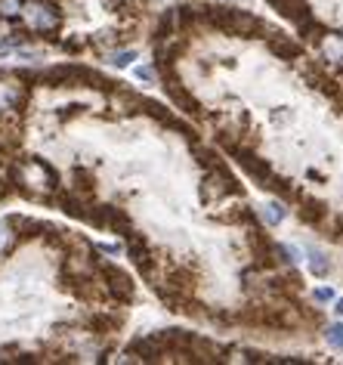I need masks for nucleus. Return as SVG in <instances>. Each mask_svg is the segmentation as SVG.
<instances>
[{
	"label": "nucleus",
	"mask_w": 343,
	"mask_h": 365,
	"mask_svg": "<svg viewBox=\"0 0 343 365\" xmlns=\"http://www.w3.org/2000/svg\"><path fill=\"white\" fill-rule=\"evenodd\" d=\"M167 288L176 291V295L192 297V291H195V273H192V269H185V267L170 269V273H167Z\"/></svg>",
	"instance_id": "obj_10"
},
{
	"label": "nucleus",
	"mask_w": 343,
	"mask_h": 365,
	"mask_svg": "<svg viewBox=\"0 0 343 365\" xmlns=\"http://www.w3.org/2000/svg\"><path fill=\"white\" fill-rule=\"evenodd\" d=\"M319 229H325V232H321V235H328V239H331V241H337V245H343V214H340V217H334V220H331V226H325V223H321Z\"/></svg>",
	"instance_id": "obj_20"
},
{
	"label": "nucleus",
	"mask_w": 343,
	"mask_h": 365,
	"mask_svg": "<svg viewBox=\"0 0 343 365\" xmlns=\"http://www.w3.org/2000/svg\"><path fill=\"white\" fill-rule=\"evenodd\" d=\"M155 75H158V71H155L152 66H139V68H137V77H139V81H155Z\"/></svg>",
	"instance_id": "obj_26"
},
{
	"label": "nucleus",
	"mask_w": 343,
	"mask_h": 365,
	"mask_svg": "<svg viewBox=\"0 0 343 365\" xmlns=\"http://www.w3.org/2000/svg\"><path fill=\"white\" fill-rule=\"evenodd\" d=\"M269 6H275L278 13H282L284 19H288V22H303L306 16H312V10H310V3H306V0H266Z\"/></svg>",
	"instance_id": "obj_9"
},
{
	"label": "nucleus",
	"mask_w": 343,
	"mask_h": 365,
	"mask_svg": "<svg viewBox=\"0 0 343 365\" xmlns=\"http://www.w3.org/2000/svg\"><path fill=\"white\" fill-rule=\"evenodd\" d=\"M306 263H310V273L319 276V278H325L328 273H331V260H328L319 248H306Z\"/></svg>",
	"instance_id": "obj_18"
},
{
	"label": "nucleus",
	"mask_w": 343,
	"mask_h": 365,
	"mask_svg": "<svg viewBox=\"0 0 343 365\" xmlns=\"http://www.w3.org/2000/svg\"><path fill=\"white\" fill-rule=\"evenodd\" d=\"M297 31L303 34V40H306V44H312V47H321V40L328 38L325 22H319L316 16H306L303 22H297Z\"/></svg>",
	"instance_id": "obj_11"
},
{
	"label": "nucleus",
	"mask_w": 343,
	"mask_h": 365,
	"mask_svg": "<svg viewBox=\"0 0 343 365\" xmlns=\"http://www.w3.org/2000/svg\"><path fill=\"white\" fill-rule=\"evenodd\" d=\"M133 59H137V50H114V53H109V62L114 68H127Z\"/></svg>",
	"instance_id": "obj_19"
},
{
	"label": "nucleus",
	"mask_w": 343,
	"mask_h": 365,
	"mask_svg": "<svg viewBox=\"0 0 343 365\" xmlns=\"http://www.w3.org/2000/svg\"><path fill=\"white\" fill-rule=\"evenodd\" d=\"M331 304H334V313H337V316H343V297H334Z\"/></svg>",
	"instance_id": "obj_28"
},
{
	"label": "nucleus",
	"mask_w": 343,
	"mask_h": 365,
	"mask_svg": "<svg viewBox=\"0 0 343 365\" xmlns=\"http://www.w3.org/2000/svg\"><path fill=\"white\" fill-rule=\"evenodd\" d=\"M300 71H303L306 84H310L316 93H321V96H328V99H334V103H343V87L321 66H316V62H303Z\"/></svg>",
	"instance_id": "obj_4"
},
{
	"label": "nucleus",
	"mask_w": 343,
	"mask_h": 365,
	"mask_svg": "<svg viewBox=\"0 0 343 365\" xmlns=\"http://www.w3.org/2000/svg\"><path fill=\"white\" fill-rule=\"evenodd\" d=\"M325 338L334 350H343V322H334V325L325 328Z\"/></svg>",
	"instance_id": "obj_21"
},
{
	"label": "nucleus",
	"mask_w": 343,
	"mask_h": 365,
	"mask_svg": "<svg viewBox=\"0 0 343 365\" xmlns=\"http://www.w3.org/2000/svg\"><path fill=\"white\" fill-rule=\"evenodd\" d=\"M118 325H121V316H109V313H93V316H87L90 334H109Z\"/></svg>",
	"instance_id": "obj_14"
},
{
	"label": "nucleus",
	"mask_w": 343,
	"mask_h": 365,
	"mask_svg": "<svg viewBox=\"0 0 343 365\" xmlns=\"http://www.w3.org/2000/svg\"><path fill=\"white\" fill-rule=\"evenodd\" d=\"M340 68H343V66H340Z\"/></svg>",
	"instance_id": "obj_29"
},
{
	"label": "nucleus",
	"mask_w": 343,
	"mask_h": 365,
	"mask_svg": "<svg viewBox=\"0 0 343 365\" xmlns=\"http://www.w3.org/2000/svg\"><path fill=\"white\" fill-rule=\"evenodd\" d=\"M81 109H84V105H66V112H59V118H62V121H68V118H75V114L81 112Z\"/></svg>",
	"instance_id": "obj_27"
},
{
	"label": "nucleus",
	"mask_w": 343,
	"mask_h": 365,
	"mask_svg": "<svg viewBox=\"0 0 343 365\" xmlns=\"http://www.w3.org/2000/svg\"><path fill=\"white\" fill-rule=\"evenodd\" d=\"M288 217V211H284V204L282 202H273V204H266V223H282V220Z\"/></svg>",
	"instance_id": "obj_22"
},
{
	"label": "nucleus",
	"mask_w": 343,
	"mask_h": 365,
	"mask_svg": "<svg viewBox=\"0 0 343 365\" xmlns=\"http://www.w3.org/2000/svg\"><path fill=\"white\" fill-rule=\"evenodd\" d=\"M22 10V0H0V16L3 19H16Z\"/></svg>",
	"instance_id": "obj_23"
},
{
	"label": "nucleus",
	"mask_w": 343,
	"mask_h": 365,
	"mask_svg": "<svg viewBox=\"0 0 343 365\" xmlns=\"http://www.w3.org/2000/svg\"><path fill=\"white\" fill-rule=\"evenodd\" d=\"M164 90H167V96H170V103L174 105H180V112H185L189 118H201V103H198L195 96H192L189 90H185V84L176 77V81H164Z\"/></svg>",
	"instance_id": "obj_7"
},
{
	"label": "nucleus",
	"mask_w": 343,
	"mask_h": 365,
	"mask_svg": "<svg viewBox=\"0 0 343 365\" xmlns=\"http://www.w3.org/2000/svg\"><path fill=\"white\" fill-rule=\"evenodd\" d=\"M260 186H263V189H269L273 195H278L282 202H294V195H297V192H294V183H291L288 177H278V174H269Z\"/></svg>",
	"instance_id": "obj_12"
},
{
	"label": "nucleus",
	"mask_w": 343,
	"mask_h": 365,
	"mask_svg": "<svg viewBox=\"0 0 343 365\" xmlns=\"http://www.w3.org/2000/svg\"><path fill=\"white\" fill-rule=\"evenodd\" d=\"M13 245H16V232L10 229V223H3V226H0V254L10 251Z\"/></svg>",
	"instance_id": "obj_24"
},
{
	"label": "nucleus",
	"mask_w": 343,
	"mask_h": 365,
	"mask_svg": "<svg viewBox=\"0 0 343 365\" xmlns=\"http://www.w3.org/2000/svg\"><path fill=\"white\" fill-rule=\"evenodd\" d=\"M266 47H269V53H273V56H278V59H288V62L303 59V44H300V40L284 38V34L269 31L266 34Z\"/></svg>",
	"instance_id": "obj_8"
},
{
	"label": "nucleus",
	"mask_w": 343,
	"mask_h": 365,
	"mask_svg": "<svg viewBox=\"0 0 343 365\" xmlns=\"http://www.w3.org/2000/svg\"><path fill=\"white\" fill-rule=\"evenodd\" d=\"M297 198V220L303 226H312L319 229L321 223H325L328 217V204L321 202V198H312V195H294Z\"/></svg>",
	"instance_id": "obj_6"
},
{
	"label": "nucleus",
	"mask_w": 343,
	"mask_h": 365,
	"mask_svg": "<svg viewBox=\"0 0 343 365\" xmlns=\"http://www.w3.org/2000/svg\"><path fill=\"white\" fill-rule=\"evenodd\" d=\"M192 149H195V161H198V167H204V170H217L220 164H226L223 158H220L217 149L201 146V142H198V146H192Z\"/></svg>",
	"instance_id": "obj_17"
},
{
	"label": "nucleus",
	"mask_w": 343,
	"mask_h": 365,
	"mask_svg": "<svg viewBox=\"0 0 343 365\" xmlns=\"http://www.w3.org/2000/svg\"><path fill=\"white\" fill-rule=\"evenodd\" d=\"M137 105H139V112H142V114L155 118V121H158V124H164V127H167V121L174 118V112H170L167 105L155 103V99H142V96H139V103H137Z\"/></svg>",
	"instance_id": "obj_15"
},
{
	"label": "nucleus",
	"mask_w": 343,
	"mask_h": 365,
	"mask_svg": "<svg viewBox=\"0 0 343 365\" xmlns=\"http://www.w3.org/2000/svg\"><path fill=\"white\" fill-rule=\"evenodd\" d=\"M176 34V22H174V10H167L164 16L158 19V25H155V34H152V44H167L170 38Z\"/></svg>",
	"instance_id": "obj_16"
},
{
	"label": "nucleus",
	"mask_w": 343,
	"mask_h": 365,
	"mask_svg": "<svg viewBox=\"0 0 343 365\" xmlns=\"http://www.w3.org/2000/svg\"><path fill=\"white\" fill-rule=\"evenodd\" d=\"M93 263H96V269L102 273V288L105 295L112 300H118V304H133V295H137V288H133L130 276L124 273L121 267H114V263H102L93 257Z\"/></svg>",
	"instance_id": "obj_2"
},
{
	"label": "nucleus",
	"mask_w": 343,
	"mask_h": 365,
	"mask_svg": "<svg viewBox=\"0 0 343 365\" xmlns=\"http://www.w3.org/2000/svg\"><path fill=\"white\" fill-rule=\"evenodd\" d=\"M71 180H75L71 192H77V195H84V198H93V192H96V177H93L87 167H75Z\"/></svg>",
	"instance_id": "obj_13"
},
{
	"label": "nucleus",
	"mask_w": 343,
	"mask_h": 365,
	"mask_svg": "<svg viewBox=\"0 0 343 365\" xmlns=\"http://www.w3.org/2000/svg\"><path fill=\"white\" fill-rule=\"evenodd\" d=\"M25 16L34 31H40V34H47L49 40H56V28L62 22V13L53 0H31V3L25 6Z\"/></svg>",
	"instance_id": "obj_3"
},
{
	"label": "nucleus",
	"mask_w": 343,
	"mask_h": 365,
	"mask_svg": "<svg viewBox=\"0 0 343 365\" xmlns=\"http://www.w3.org/2000/svg\"><path fill=\"white\" fill-rule=\"evenodd\" d=\"M312 297H316V304H331L337 295H334V288H316L312 291Z\"/></svg>",
	"instance_id": "obj_25"
},
{
	"label": "nucleus",
	"mask_w": 343,
	"mask_h": 365,
	"mask_svg": "<svg viewBox=\"0 0 343 365\" xmlns=\"http://www.w3.org/2000/svg\"><path fill=\"white\" fill-rule=\"evenodd\" d=\"M232 158L238 161V167L245 170V174L251 177L254 183H263L269 174H273V164H269L266 158H260V155H257L251 146H238V152H235Z\"/></svg>",
	"instance_id": "obj_5"
},
{
	"label": "nucleus",
	"mask_w": 343,
	"mask_h": 365,
	"mask_svg": "<svg viewBox=\"0 0 343 365\" xmlns=\"http://www.w3.org/2000/svg\"><path fill=\"white\" fill-rule=\"evenodd\" d=\"M198 22L217 28V31H223V34H232V38H245V40L266 38L269 34V25L263 22L260 16L235 10V6H201V10H198Z\"/></svg>",
	"instance_id": "obj_1"
}]
</instances>
